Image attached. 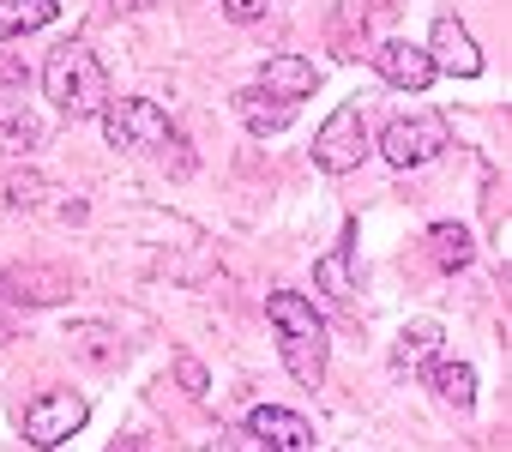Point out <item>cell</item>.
Listing matches in <instances>:
<instances>
[{"label":"cell","instance_id":"1","mask_svg":"<svg viewBox=\"0 0 512 452\" xmlns=\"http://www.w3.org/2000/svg\"><path fill=\"white\" fill-rule=\"evenodd\" d=\"M266 320L278 326V350H284V368L296 374V386H320L326 380V320L314 314L308 296L296 290H278L266 296Z\"/></svg>","mask_w":512,"mask_h":452},{"label":"cell","instance_id":"2","mask_svg":"<svg viewBox=\"0 0 512 452\" xmlns=\"http://www.w3.org/2000/svg\"><path fill=\"white\" fill-rule=\"evenodd\" d=\"M43 91L55 97V109L61 115H73V121H91V115H103L109 109V73H103V61L85 49V43H61L55 55H49V67H43Z\"/></svg>","mask_w":512,"mask_h":452},{"label":"cell","instance_id":"3","mask_svg":"<svg viewBox=\"0 0 512 452\" xmlns=\"http://www.w3.org/2000/svg\"><path fill=\"white\" fill-rule=\"evenodd\" d=\"M103 133L121 151H157V145H181V133L169 127V115L151 97H109L103 109Z\"/></svg>","mask_w":512,"mask_h":452},{"label":"cell","instance_id":"4","mask_svg":"<svg viewBox=\"0 0 512 452\" xmlns=\"http://www.w3.org/2000/svg\"><path fill=\"white\" fill-rule=\"evenodd\" d=\"M446 145H452V133H446V121L428 115V109L398 115V121L380 133V157H386L392 169H422V163H434Z\"/></svg>","mask_w":512,"mask_h":452},{"label":"cell","instance_id":"5","mask_svg":"<svg viewBox=\"0 0 512 452\" xmlns=\"http://www.w3.org/2000/svg\"><path fill=\"white\" fill-rule=\"evenodd\" d=\"M362 157H368V121H362L356 103H344V109H332L326 127L314 133V163H320L326 175H350Z\"/></svg>","mask_w":512,"mask_h":452},{"label":"cell","instance_id":"6","mask_svg":"<svg viewBox=\"0 0 512 452\" xmlns=\"http://www.w3.org/2000/svg\"><path fill=\"white\" fill-rule=\"evenodd\" d=\"M79 428H85V398L79 392H37L25 404V440L31 446H61Z\"/></svg>","mask_w":512,"mask_h":452},{"label":"cell","instance_id":"7","mask_svg":"<svg viewBox=\"0 0 512 452\" xmlns=\"http://www.w3.org/2000/svg\"><path fill=\"white\" fill-rule=\"evenodd\" d=\"M247 434H253V446L260 452H314L320 446V434L296 416V410H278V404H260L247 416Z\"/></svg>","mask_w":512,"mask_h":452},{"label":"cell","instance_id":"8","mask_svg":"<svg viewBox=\"0 0 512 452\" xmlns=\"http://www.w3.org/2000/svg\"><path fill=\"white\" fill-rule=\"evenodd\" d=\"M0 296L25 302V308H55V302L73 296V278L61 266H7L0 272Z\"/></svg>","mask_w":512,"mask_h":452},{"label":"cell","instance_id":"9","mask_svg":"<svg viewBox=\"0 0 512 452\" xmlns=\"http://www.w3.org/2000/svg\"><path fill=\"white\" fill-rule=\"evenodd\" d=\"M428 67L452 73V79H476L482 73V49L470 43V31L458 19H434V31H428Z\"/></svg>","mask_w":512,"mask_h":452},{"label":"cell","instance_id":"10","mask_svg":"<svg viewBox=\"0 0 512 452\" xmlns=\"http://www.w3.org/2000/svg\"><path fill=\"white\" fill-rule=\"evenodd\" d=\"M368 55H374V67H380V79L398 85V91H428V85H434L428 49H416V43H404V37H386V43H374Z\"/></svg>","mask_w":512,"mask_h":452},{"label":"cell","instance_id":"11","mask_svg":"<svg viewBox=\"0 0 512 452\" xmlns=\"http://www.w3.org/2000/svg\"><path fill=\"white\" fill-rule=\"evenodd\" d=\"M314 85H320V73H314V61H302V55H272L266 67H260V91L266 97H278V103H302V97H314Z\"/></svg>","mask_w":512,"mask_h":452},{"label":"cell","instance_id":"12","mask_svg":"<svg viewBox=\"0 0 512 452\" xmlns=\"http://www.w3.org/2000/svg\"><path fill=\"white\" fill-rule=\"evenodd\" d=\"M235 115H241V127H247L253 139H266V133H284L296 109L278 103V97H266L260 85H247V91H235Z\"/></svg>","mask_w":512,"mask_h":452},{"label":"cell","instance_id":"13","mask_svg":"<svg viewBox=\"0 0 512 452\" xmlns=\"http://www.w3.org/2000/svg\"><path fill=\"white\" fill-rule=\"evenodd\" d=\"M37 145H43L37 109H25V103H13V97H0V157H25V151H37Z\"/></svg>","mask_w":512,"mask_h":452},{"label":"cell","instance_id":"14","mask_svg":"<svg viewBox=\"0 0 512 452\" xmlns=\"http://www.w3.org/2000/svg\"><path fill=\"white\" fill-rule=\"evenodd\" d=\"M350 242H356V223H344V236L326 260H314V284L332 296V302H356V284H350Z\"/></svg>","mask_w":512,"mask_h":452},{"label":"cell","instance_id":"15","mask_svg":"<svg viewBox=\"0 0 512 452\" xmlns=\"http://www.w3.org/2000/svg\"><path fill=\"white\" fill-rule=\"evenodd\" d=\"M470 254H476V242H470L464 223H434V230H428V260H434L440 272H464Z\"/></svg>","mask_w":512,"mask_h":452},{"label":"cell","instance_id":"16","mask_svg":"<svg viewBox=\"0 0 512 452\" xmlns=\"http://www.w3.org/2000/svg\"><path fill=\"white\" fill-rule=\"evenodd\" d=\"M55 0H0V43L7 37H25V31H43L55 25Z\"/></svg>","mask_w":512,"mask_h":452},{"label":"cell","instance_id":"17","mask_svg":"<svg viewBox=\"0 0 512 452\" xmlns=\"http://www.w3.org/2000/svg\"><path fill=\"white\" fill-rule=\"evenodd\" d=\"M428 380H434L440 404H452V410H470V404H476V368H470V362H434Z\"/></svg>","mask_w":512,"mask_h":452},{"label":"cell","instance_id":"18","mask_svg":"<svg viewBox=\"0 0 512 452\" xmlns=\"http://www.w3.org/2000/svg\"><path fill=\"white\" fill-rule=\"evenodd\" d=\"M434 350H440V326H434V320H416V326H404V338L392 344V368H422Z\"/></svg>","mask_w":512,"mask_h":452},{"label":"cell","instance_id":"19","mask_svg":"<svg viewBox=\"0 0 512 452\" xmlns=\"http://www.w3.org/2000/svg\"><path fill=\"white\" fill-rule=\"evenodd\" d=\"M73 350L91 356V362H115V356H121V338H115L109 326H79V332H73Z\"/></svg>","mask_w":512,"mask_h":452},{"label":"cell","instance_id":"20","mask_svg":"<svg viewBox=\"0 0 512 452\" xmlns=\"http://www.w3.org/2000/svg\"><path fill=\"white\" fill-rule=\"evenodd\" d=\"M43 175H7V181H0V199H7V205H43Z\"/></svg>","mask_w":512,"mask_h":452},{"label":"cell","instance_id":"21","mask_svg":"<svg viewBox=\"0 0 512 452\" xmlns=\"http://www.w3.org/2000/svg\"><path fill=\"white\" fill-rule=\"evenodd\" d=\"M175 374H181V386H187V398H205V368H199L193 356H181V362H175Z\"/></svg>","mask_w":512,"mask_h":452},{"label":"cell","instance_id":"22","mask_svg":"<svg viewBox=\"0 0 512 452\" xmlns=\"http://www.w3.org/2000/svg\"><path fill=\"white\" fill-rule=\"evenodd\" d=\"M223 13L235 25H253V19H266V0H223Z\"/></svg>","mask_w":512,"mask_h":452},{"label":"cell","instance_id":"23","mask_svg":"<svg viewBox=\"0 0 512 452\" xmlns=\"http://www.w3.org/2000/svg\"><path fill=\"white\" fill-rule=\"evenodd\" d=\"M109 452H151V440H145V434H121Z\"/></svg>","mask_w":512,"mask_h":452},{"label":"cell","instance_id":"24","mask_svg":"<svg viewBox=\"0 0 512 452\" xmlns=\"http://www.w3.org/2000/svg\"><path fill=\"white\" fill-rule=\"evenodd\" d=\"M193 452H235V440H229V434H217V440H205V446H193Z\"/></svg>","mask_w":512,"mask_h":452},{"label":"cell","instance_id":"25","mask_svg":"<svg viewBox=\"0 0 512 452\" xmlns=\"http://www.w3.org/2000/svg\"><path fill=\"white\" fill-rule=\"evenodd\" d=\"M103 7H115V13H139V7H151V0H103Z\"/></svg>","mask_w":512,"mask_h":452}]
</instances>
